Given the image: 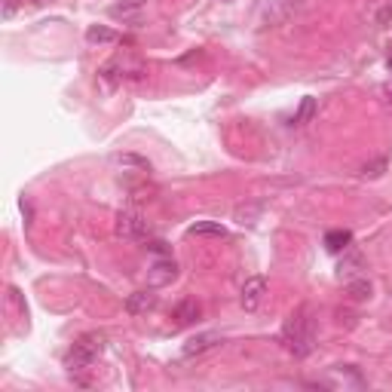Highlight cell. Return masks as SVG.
<instances>
[{
	"label": "cell",
	"instance_id": "cell-1",
	"mask_svg": "<svg viewBox=\"0 0 392 392\" xmlns=\"http://www.w3.org/2000/svg\"><path fill=\"white\" fill-rule=\"evenodd\" d=\"M282 343L294 358H307L316 349V325L310 307H298L282 325Z\"/></svg>",
	"mask_w": 392,
	"mask_h": 392
},
{
	"label": "cell",
	"instance_id": "cell-2",
	"mask_svg": "<svg viewBox=\"0 0 392 392\" xmlns=\"http://www.w3.org/2000/svg\"><path fill=\"white\" fill-rule=\"evenodd\" d=\"M101 349H105V337L101 334H83L74 347L68 349V356H65V368L71 374H77V371H86V368H92V362L101 356Z\"/></svg>",
	"mask_w": 392,
	"mask_h": 392
},
{
	"label": "cell",
	"instance_id": "cell-3",
	"mask_svg": "<svg viewBox=\"0 0 392 392\" xmlns=\"http://www.w3.org/2000/svg\"><path fill=\"white\" fill-rule=\"evenodd\" d=\"M117 236L123 239H147L150 236V224L141 218L135 209H126L117 215Z\"/></svg>",
	"mask_w": 392,
	"mask_h": 392
},
{
	"label": "cell",
	"instance_id": "cell-4",
	"mask_svg": "<svg viewBox=\"0 0 392 392\" xmlns=\"http://www.w3.org/2000/svg\"><path fill=\"white\" fill-rule=\"evenodd\" d=\"M263 294H267V279L263 276H252L249 282L242 285V310L245 313H254V310L261 307V300H263Z\"/></svg>",
	"mask_w": 392,
	"mask_h": 392
},
{
	"label": "cell",
	"instance_id": "cell-5",
	"mask_svg": "<svg viewBox=\"0 0 392 392\" xmlns=\"http://www.w3.org/2000/svg\"><path fill=\"white\" fill-rule=\"evenodd\" d=\"M144 3H147V0H117V3L110 6V15H114V19H123V22H135L144 13Z\"/></svg>",
	"mask_w": 392,
	"mask_h": 392
},
{
	"label": "cell",
	"instance_id": "cell-6",
	"mask_svg": "<svg viewBox=\"0 0 392 392\" xmlns=\"http://www.w3.org/2000/svg\"><path fill=\"white\" fill-rule=\"evenodd\" d=\"M199 313H203V310H199L196 300H181L178 307L172 310V319H175V325H190L199 319Z\"/></svg>",
	"mask_w": 392,
	"mask_h": 392
},
{
	"label": "cell",
	"instance_id": "cell-7",
	"mask_svg": "<svg viewBox=\"0 0 392 392\" xmlns=\"http://www.w3.org/2000/svg\"><path fill=\"white\" fill-rule=\"evenodd\" d=\"M218 340H221L218 334H196V337H190L187 343H184V356H199V353H205V349H212Z\"/></svg>",
	"mask_w": 392,
	"mask_h": 392
},
{
	"label": "cell",
	"instance_id": "cell-8",
	"mask_svg": "<svg viewBox=\"0 0 392 392\" xmlns=\"http://www.w3.org/2000/svg\"><path fill=\"white\" fill-rule=\"evenodd\" d=\"M349 242H353V233H349V230H331V233H325V249L331 254L347 252Z\"/></svg>",
	"mask_w": 392,
	"mask_h": 392
},
{
	"label": "cell",
	"instance_id": "cell-9",
	"mask_svg": "<svg viewBox=\"0 0 392 392\" xmlns=\"http://www.w3.org/2000/svg\"><path fill=\"white\" fill-rule=\"evenodd\" d=\"M187 233L190 236H218V239H224L227 236V230H224L218 221H196V224H190L187 227Z\"/></svg>",
	"mask_w": 392,
	"mask_h": 392
},
{
	"label": "cell",
	"instance_id": "cell-10",
	"mask_svg": "<svg viewBox=\"0 0 392 392\" xmlns=\"http://www.w3.org/2000/svg\"><path fill=\"white\" fill-rule=\"evenodd\" d=\"M154 303H157V294H150V291H135V294H129L126 307H129V313H144V310H150Z\"/></svg>",
	"mask_w": 392,
	"mask_h": 392
},
{
	"label": "cell",
	"instance_id": "cell-11",
	"mask_svg": "<svg viewBox=\"0 0 392 392\" xmlns=\"http://www.w3.org/2000/svg\"><path fill=\"white\" fill-rule=\"evenodd\" d=\"M117 166H126V169H138V172H150V163L144 157H135V154H114L110 157Z\"/></svg>",
	"mask_w": 392,
	"mask_h": 392
},
{
	"label": "cell",
	"instance_id": "cell-12",
	"mask_svg": "<svg viewBox=\"0 0 392 392\" xmlns=\"http://www.w3.org/2000/svg\"><path fill=\"white\" fill-rule=\"evenodd\" d=\"M154 282L157 285H163V282H172L175 279V273H178V267H175V261H157L154 263Z\"/></svg>",
	"mask_w": 392,
	"mask_h": 392
},
{
	"label": "cell",
	"instance_id": "cell-13",
	"mask_svg": "<svg viewBox=\"0 0 392 392\" xmlns=\"http://www.w3.org/2000/svg\"><path fill=\"white\" fill-rule=\"evenodd\" d=\"M347 291L353 294L356 300H365V298H371V291H374V285L368 282V279H349L347 282Z\"/></svg>",
	"mask_w": 392,
	"mask_h": 392
},
{
	"label": "cell",
	"instance_id": "cell-14",
	"mask_svg": "<svg viewBox=\"0 0 392 392\" xmlns=\"http://www.w3.org/2000/svg\"><path fill=\"white\" fill-rule=\"evenodd\" d=\"M313 117H316V99H303L291 123H294V126H303V123H310Z\"/></svg>",
	"mask_w": 392,
	"mask_h": 392
},
{
	"label": "cell",
	"instance_id": "cell-15",
	"mask_svg": "<svg viewBox=\"0 0 392 392\" xmlns=\"http://www.w3.org/2000/svg\"><path fill=\"white\" fill-rule=\"evenodd\" d=\"M86 40H89V43H114L117 34H114V31H108V28L92 25L89 31H86Z\"/></svg>",
	"mask_w": 392,
	"mask_h": 392
},
{
	"label": "cell",
	"instance_id": "cell-16",
	"mask_svg": "<svg viewBox=\"0 0 392 392\" xmlns=\"http://www.w3.org/2000/svg\"><path fill=\"white\" fill-rule=\"evenodd\" d=\"M31 6H37V0H3V15L6 19H13L15 13H25Z\"/></svg>",
	"mask_w": 392,
	"mask_h": 392
},
{
	"label": "cell",
	"instance_id": "cell-17",
	"mask_svg": "<svg viewBox=\"0 0 392 392\" xmlns=\"http://www.w3.org/2000/svg\"><path fill=\"white\" fill-rule=\"evenodd\" d=\"M261 212V205H254V209H236V218H239V224H254L252 218Z\"/></svg>",
	"mask_w": 392,
	"mask_h": 392
},
{
	"label": "cell",
	"instance_id": "cell-18",
	"mask_svg": "<svg viewBox=\"0 0 392 392\" xmlns=\"http://www.w3.org/2000/svg\"><path fill=\"white\" fill-rule=\"evenodd\" d=\"M383 166H386V163H383V159H380V163H374V166H371V169H368V166H365V175H371V178H377V175H380V169H383Z\"/></svg>",
	"mask_w": 392,
	"mask_h": 392
},
{
	"label": "cell",
	"instance_id": "cell-19",
	"mask_svg": "<svg viewBox=\"0 0 392 392\" xmlns=\"http://www.w3.org/2000/svg\"><path fill=\"white\" fill-rule=\"evenodd\" d=\"M150 249H154L157 254H166V252H169V249H166V242H150Z\"/></svg>",
	"mask_w": 392,
	"mask_h": 392
}]
</instances>
